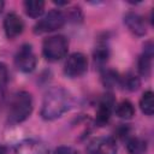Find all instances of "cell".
Here are the masks:
<instances>
[{"label": "cell", "instance_id": "obj_12", "mask_svg": "<svg viewBox=\"0 0 154 154\" xmlns=\"http://www.w3.org/2000/svg\"><path fill=\"white\" fill-rule=\"evenodd\" d=\"M16 154H47L46 146L35 140H24L16 147Z\"/></svg>", "mask_w": 154, "mask_h": 154}, {"label": "cell", "instance_id": "obj_22", "mask_svg": "<svg viewBox=\"0 0 154 154\" xmlns=\"http://www.w3.org/2000/svg\"><path fill=\"white\" fill-rule=\"evenodd\" d=\"M0 154H6V148L2 144H0Z\"/></svg>", "mask_w": 154, "mask_h": 154}, {"label": "cell", "instance_id": "obj_9", "mask_svg": "<svg viewBox=\"0 0 154 154\" xmlns=\"http://www.w3.org/2000/svg\"><path fill=\"white\" fill-rule=\"evenodd\" d=\"M4 30L8 38H14L19 36L24 30V22L23 19L14 12L6 14L4 19Z\"/></svg>", "mask_w": 154, "mask_h": 154}, {"label": "cell", "instance_id": "obj_6", "mask_svg": "<svg viewBox=\"0 0 154 154\" xmlns=\"http://www.w3.org/2000/svg\"><path fill=\"white\" fill-rule=\"evenodd\" d=\"M37 64L36 55L31 48L30 45L25 43L20 46V48L17 51L14 55V65L16 67L22 72H31L35 70Z\"/></svg>", "mask_w": 154, "mask_h": 154}, {"label": "cell", "instance_id": "obj_11", "mask_svg": "<svg viewBox=\"0 0 154 154\" xmlns=\"http://www.w3.org/2000/svg\"><path fill=\"white\" fill-rule=\"evenodd\" d=\"M153 43L152 42H147L144 45V48H143V52L142 54L140 55V59H138V64H137V67H138V72L140 75L144 76V77H148L152 72V65H153Z\"/></svg>", "mask_w": 154, "mask_h": 154}, {"label": "cell", "instance_id": "obj_18", "mask_svg": "<svg viewBox=\"0 0 154 154\" xmlns=\"http://www.w3.org/2000/svg\"><path fill=\"white\" fill-rule=\"evenodd\" d=\"M108 57H109L108 46L106 43H99L95 47V51H94V61H95V64H97L100 66L106 64V61L108 60Z\"/></svg>", "mask_w": 154, "mask_h": 154}, {"label": "cell", "instance_id": "obj_10", "mask_svg": "<svg viewBox=\"0 0 154 154\" xmlns=\"http://www.w3.org/2000/svg\"><path fill=\"white\" fill-rule=\"evenodd\" d=\"M124 23L128 29L136 36H143L147 32L146 19L136 12H128L124 16Z\"/></svg>", "mask_w": 154, "mask_h": 154}, {"label": "cell", "instance_id": "obj_17", "mask_svg": "<svg viewBox=\"0 0 154 154\" xmlns=\"http://www.w3.org/2000/svg\"><path fill=\"white\" fill-rule=\"evenodd\" d=\"M140 108L147 116H152L154 113V94L152 90H147L143 93L140 100Z\"/></svg>", "mask_w": 154, "mask_h": 154}, {"label": "cell", "instance_id": "obj_5", "mask_svg": "<svg viewBox=\"0 0 154 154\" xmlns=\"http://www.w3.org/2000/svg\"><path fill=\"white\" fill-rule=\"evenodd\" d=\"M88 70V59L83 53L75 52L70 54L64 65V73L70 78L83 76Z\"/></svg>", "mask_w": 154, "mask_h": 154}, {"label": "cell", "instance_id": "obj_23", "mask_svg": "<svg viewBox=\"0 0 154 154\" xmlns=\"http://www.w3.org/2000/svg\"><path fill=\"white\" fill-rule=\"evenodd\" d=\"M4 6H5V2H4V1H1V0H0V13H1V11H2V10H4Z\"/></svg>", "mask_w": 154, "mask_h": 154}, {"label": "cell", "instance_id": "obj_16", "mask_svg": "<svg viewBox=\"0 0 154 154\" xmlns=\"http://www.w3.org/2000/svg\"><path fill=\"white\" fill-rule=\"evenodd\" d=\"M129 154H144L147 150V142L140 137H131L126 142Z\"/></svg>", "mask_w": 154, "mask_h": 154}, {"label": "cell", "instance_id": "obj_2", "mask_svg": "<svg viewBox=\"0 0 154 154\" xmlns=\"http://www.w3.org/2000/svg\"><path fill=\"white\" fill-rule=\"evenodd\" d=\"M32 112V97L28 91H17L12 95L8 106V122L18 124L30 117Z\"/></svg>", "mask_w": 154, "mask_h": 154}, {"label": "cell", "instance_id": "obj_1", "mask_svg": "<svg viewBox=\"0 0 154 154\" xmlns=\"http://www.w3.org/2000/svg\"><path fill=\"white\" fill-rule=\"evenodd\" d=\"M73 103L72 95L63 87H52L43 96L41 117L46 120H54L67 112Z\"/></svg>", "mask_w": 154, "mask_h": 154}, {"label": "cell", "instance_id": "obj_3", "mask_svg": "<svg viewBox=\"0 0 154 154\" xmlns=\"http://www.w3.org/2000/svg\"><path fill=\"white\" fill-rule=\"evenodd\" d=\"M69 51V41L63 35H53L45 38L42 53L48 61H58L66 57Z\"/></svg>", "mask_w": 154, "mask_h": 154}, {"label": "cell", "instance_id": "obj_21", "mask_svg": "<svg viewBox=\"0 0 154 154\" xmlns=\"http://www.w3.org/2000/svg\"><path fill=\"white\" fill-rule=\"evenodd\" d=\"M54 154H79L78 150H76L72 147L69 146H60L54 150Z\"/></svg>", "mask_w": 154, "mask_h": 154}, {"label": "cell", "instance_id": "obj_7", "mask_svg": "<svg viewBox=\"0 0 154 154\" xmlns=\"http://www.w3.org/2000/svg\"><path fill=\"white\" fill-rule=\"evenodd\" d=\"M116 106V101L112 94H105L97 105V109H96V118H95V123L99 124L100 126L107 124L111 119L112 112Z\"/></svg>", "mask_w": 154, "mask_h": 154}, {"label": "cell", "instance_id": "obj_8", "mask_svg": "<svg viewBox=\"0 0 154 154\" xmlns=\"http://www.w3.org/2000/svg\"><path fill=\"white\" fill-rule=\"evenodd\" d=\"M88 154H117L116 140L111 136L97 137L88 144Z\"/></svg>", "mask_w": 154, "mask_h": 154}, {"label": "cell", "instance_id": "obj_4", "mask_svg": "<svg viewBox=\"0 0 154 154\" xmlns=\"http://www.w3.org/2000/svg\"><path fill=\"white\" fill-rule=\"evenodd\" d=\"M65 22H66V16L64 12L59 10H52L35 24L34 32L37 35L45 32H52L54 30L60 29L65 24Z\"/></svg>", "mask_w": 154, "mask_h": 154}, {"label": "cell", "instance_id": "obj_13", "mask_svg": "<svg viewBox=\"0 0 154 154\" xmlns=\"http://www.w3.org/2000/svg\"><path fill=\"white\" fill-rule=\"evenodd\" d=\"M25 13L31 18H38L45 12V1L42 0H26L24 1Z\"/></svg>", "mask_w": 154, "mask_h": 154}, {"label": "cell", "instance_id": "obj_15", "mask_svg": "<svg viewBox=\"0 0 154 154\" xmlns=\"http://www.w3.org/2000/svg\"><path fill=\"white\" fill-rule=\"evenodd\" d=\"M119 85L125 89V90H129V91H135L140 88L141 85V81L140 78L134 75V73H126L124 75L123 77L119 78Z\"/></svg>", "mask_w": 154, "mask_h": 154}, {"label": "cell", "instance_id": "obj_19", "mask_svg": "<svg viewBox=\"0 0 154 154\" xmlns=\"http://www.w3.org/2000/svg\"><path fill=\"white\" fill-rule=\"evenodd\" d=\"M119 78H120V76L118 75V72H116L114 70H111V69H106L101 73L102 83L107 88H112L116 84H119Z\"/></svg>", "mask_w": 154, "mask_h": 154}, {"label": "cell", "instance_id": "obj_14", "mask_svg": "<svg viewBox=\"0 0 154 154\" xmlns=\"http://www.w3.org/2000/svg\"><path fill=\"white\" fill-rule=\"evenodd\" d=\"M114 112L122 119H131L135 114V107L129 100H123L114 106Z\"/></svg>", "mask_w": 154, "mask_h": 154}, {"label": "cell", "instance_id": "obj_20", "mask_svg": "<svg viewBox=\"0 0 154 154\" xmlns=\"http://www.w3.org/2000/svg\"><path fill=\"white\" fill-rule=\"evenodd\" d=\"M8 81V70L7 66L0 61V87H4Z\"/></svg>", "mask_w": 154, "mask_h": 154}]
</instances>
